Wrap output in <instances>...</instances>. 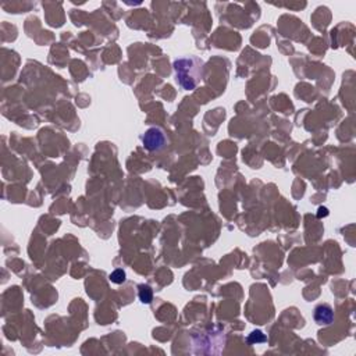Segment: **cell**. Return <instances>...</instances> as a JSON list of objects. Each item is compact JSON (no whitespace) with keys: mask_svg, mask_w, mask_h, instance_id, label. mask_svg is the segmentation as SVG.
I'll use <instances>...</instances> for the list:
<instances>
[{"mask_svg":"<svg viewBox=\"0 0 356 356\" xmlns=\"http://www.w3.org/2000/svg\"><path fill=\"white\" fill-rule=\"evenodd\" d=\"M142 143L146 151L159 152L166 148L167 138H166V134L160 128L152 127L142 135Z\"/></svg>","mask_w":356,"mask_h":356,"instance_id":"obj_2","label":"cell"},{"mask_svg":"<svg viewBox=\"0 0 356 356\" xmlns=\"http://www.w3.org/2000/svg\"><path fill=\"white\" fill-rule=\"evenodd\" d=\"M139 299L142 303H151L153 299V292L149 285H139Z\"/></svg>","mask_w":356,"mask_h":356,"instance_id":"obj_4","label":"cell"},{"mask_svg":"<svg viewBox=\"0 0 356 356\" xmlns=\"http://www.w3.org/2000/svg\"><path fill=\"white\" fill-rule=\"evenodd\" d=\"M108 279H110L111 282H114V284H123V282L125 281V273H124V270L121 269L114 270V271L108 276Z\"/></svg>","mask_w":356,"mask_h":356,"instance_id":"obj_5","label":"cell"},{"mask_svg":"<svg viewBox=\"0 0 356 356\" xmlns=\"http://www.w3.org/2000/svg\"><path fill=\"white\" fill-rule=\"evenodd\" d=\"M313 319L319 325H328L334 322V310L330 305L320 303L314 308Z\"/></svg>","mask_w":356,"mask_h":356,"instance_id":"obj_3","label":"cell"},{"mask_svg":"<svg viewBox=\"0 0 356 356\" xmlns=\"http://www.w3.org/2000/svg\"><path fill=\"white\" fill-rule=\"evenodd\" d=\"M264 341H266V337L262 331H253L248 337L249 344H260V342H264Z\"/></svg>","mask_w":356,"mask_h":356,"instance_id":"obj_6","label":"cell"},{"mask_svg":"<svg viewBox=\"0 0 356 356\" xmlns=\"http://www.w3.org/2000/svg\"><path fill=\"white\" fill-rule=\"evenodd\" d=\"M177 82L185 91H194L203 79V62L195 56H185L174 62Z\"/></svg>","mask_w":356,"mask_h":356,"instance_id":"obj_1","label":"cell"}]
</instances>
